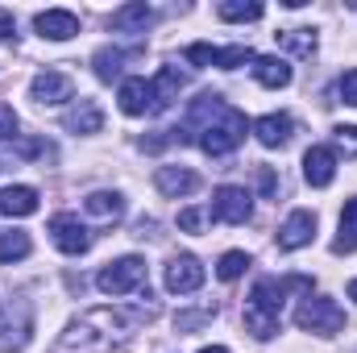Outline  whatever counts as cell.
<instances>
[{
  "label": "cell",
  "instance_id": "1",
  "mask_svg": "<svg viewBox=\"0 0 357 353\" xmlns=\"http://www.w3.org/2000/svg\"><path fill=\"white\" fill-rule=\"evenodd\" d=\"M142 316L150 320V316H154V308H146V312L96 308V312H88L84 320H75V324L63 333L59 350H63V353H108V350H112V341H116V337H125Z\"/></svg>",
  "mask_w": 357,
  "mask_h": 353
},
{
  "label": "cell",
  "instance_id": "2",
  "mask_svg": "<svg viewBox=\"0 0 357 353\" xmlns=\"http://www.w3.org/2000/svg\"><path fill=\"white\" fill-rule=\"evenodd\" d=\"M287 291L312 295V278L291 274V278H258V283H254V295H250V303H245V333H254L258 341H270V337L278 333V316H282Z\"/></svg>",
  "mask_w": 357,
  "mask_h": 353
},
{
  "label": "cell",
  "instance_id": "3",
  "mask_svg": "<svg viewBox=\"0 0 357 353\" xmlns=\"http://www.w3.org/2000/svg\"><path fill=\"white\" fill-rule=\"evenodd\" d=\"M245 129H250V121H245V112H237V108H220L204 129H199V150L204 154H212V158H220V154H233L241 142H245Z\"/></svg>",
  "mask_w": 357,
  "mask_h": 353
},
{
  "label": "cell",
  "instance_id": "4",
  "mask_svg": "<svg viewBox=\"0 0 357 353\" xmlns=\"http://www.w3.org/2000/svg\"><path fill=\"white\" fill-rule=\"evenodd\" d=\"M295 324L303 333H316V337H337L345 329V308L337 299H324V295H303V303L295 308Z\"/></svg>",
  "mask_w": 357,
  "mask_h": 353
},
{
  "label": "cell",
  "instance_id": "5",
  "mask_svg": "<svg viewBox=\"0 0 357 353\" xmlns=\"http://www.w3.org/2000/svg\"><path fill=\"white\" fill-rule=\"evenodd\" d=\"M142 283H146V262H142L137 254H125V258L108 262L96 274V287H100L104 295H129V291H137Z\"/></svg>",
  "mask_w": 357,
  "mask_h": 353
},
{
  "label": "cell",
  "instance_id": "6",
  "mask_svg": "<svg viewBox=\"0 0 357 353\" xmlns=\"http://www.w3.org/2000/svg\"><path fill=\"white\" fill-rule=\"evenodd\" d=\"M212 216L225 220V225H245V220L254 216V195H250L245 187L225 183V187H216V195H212Z\"/></svg>",
  "mask_w": 357,
  "mask_h": 353
},
{
  "label": "cell",
  "instance_id": "7",
  "mask_svg": "<svg viewBox=\"0 0 357 353\" xmlns=\"http://www.w3.org/2000/svg\"><path fill=\"white\" fill-rule=\"evenodd\" d=\"M50 237H54V246H59L63 254H71V258H79V254H88L91 250L88 225H84L79 216H71V212L50 216Z\"/></svg>",
  "mask_w": 357,
  "mask_h": 353
},
{
  "label": "cell",
  "instance_id": "8",
  "mask_svg": "<svg viewBox=\"0 0 357 353\" xmlns=\"http://www.w3.org/2000/svg\"><path fill=\"white\" fill-rule=\"evenodd\" d=\"M199 287H204V262H199L195 254H175V258L167 262V291L191 295V291H199Z\"/></svg>",
  "mask_w": 357,
  "mask_h": 353
},
{
  "label": "cell",
  "instance_id": "9",
  "mask_svg": "<svg viewBox=\"0 0 357 353\" xmlns=\"http://www.w3.org/2000/svg\"><path fill=\"white\" fill-rule=\"evenodd\" d=\"M29 96H33L38 104H63V100H71V96H75V84H71V75H67V71L46 67V71H38V75L29 80Z\"/></svg>",
  "mask_w": 357,
  "mask_h": 353
},
{
  "label": "cell",
  "instance_id": "10",
  "mask_svg": "<svg viewBox=\"0 0 357 353\" xmlns=\"http://www.w3.org/2000/svg\"><path fill=\"white\" fill-rule=\"evenodd\" d=\"M116 100H121V112L125 117H150V112H158V100H154V84L150 80H121V91H116Z\"/></svg>",
  "mask_w": 357,
  "mask_h": 353
},
{
  "label": "cell",
  "instance_id": "11",
  "mask_svg": "<svg viewBox=\"0 0 357 353\" xmlns=\"http://www.w3.org/2000/svg\"><path fill=\"white\" fill-rule=\"evenodd\" d=\"M312 237H316V212L295 208L278 229V250H303V246H312Z\"/></svg>",
  "mask_w": 357,
  "mask_h": 353
},
{
  "label": "cell",
  "instance_id": "12",
  "mask_svg": "<svg viewBox=\"0 0 357 353\" xmlns=\"http://www.w3.org/2000/svg\"><path fill=\"white\" fill-rule=\"evenodd\" d=\"M33 25H38V33L50 38V42H67V38L79 33V17H75L71 8H46V13L33 17Z\"/></svg>",
  "mask_w": 357,
  "mask_h": 353
},
{
  "label": "cell",
  "instance_id": "13",
  "mask_svg": "<svg viewBox=\"0 0 357 353\" xmlns=\"http://www.w3.org/2000/svg\"><path fill=\"white\" fill-rule=\"evenodd\" d=\"M303 179L312 187H328L337 179V150L333 146H312L303 154Z\"/></svg>",
  "mask_w": 357,
  "mask_h": 353
},
{
  "label": "cell",
  "instance_id": "14",
  "mask_svg": "<svg viewBox=\"0 0 357 353\" xmlns=\"http://www.w3.org/2000/svg\"><path fill=\"white\" fill-rule=\"evenodd\" d=\"M150 21H154V8H150L146 0H129V4L112 8L108 29H116V33H146V25H150Z\"/></svg>",
  "mask_w": 357,
  "mask_h": 353
},
{
  "label": "cell",
  "instance_id": "15",
  "mask_svg": "<svg viewBox=\"0 0 357 353\" xmlns=\"http://www.w3.org/2000/svg\"><path fill=\"white\" fill-rule=\"evenodd\" d=\"M250 129H254V137H258L266 150H278V146H287V142H291L295 121H291L287 112H266V117H258Z\"/></svg>",
  "mask_w": 357,
  "mask_h": 353
},
{
  "label": "cell",
  "instance_id": "16",
  "mask_svg": "<svg viewBox=\"0 0 357 353\" xmlns=\"http://www.w3.org/2000/svg\"><path fill=\"white\" fill-rule=\"evenodd\" d=\"M63 129L67 133H100L104 129V112L96 100H75L67 112H63Z\"/></svg>",
  "mask_w": 357,
  "mask_h": 353
},
{
  "label": "cell",
  "instance_id": "17",
  "mask_svg": "<svg viewBox=\"0 0 357 353\" xmlns=\"http://www.w3.org/2000/svg\"><path fill=\"white\" fill-rule=\"evenodd\" d=\"M291 63L287 59H278V54H258L254 59V80L262 84V88H270V91H278V88H287L291 84Z\"/></svg>",
  "mask_w": 357,
  "mask_h": 353
},
{
  "label": "cell",
  "instance_id": "18",
  "mask_svg": "<svg viewBox=\"0 0 357 353\" xmlns=\"http://www.w3.org/2000/svg\"><path fill=\"white\" fill-rule=\"evenodd\" d=\"M154 187H158L162 195L178 200V195H191V191L199 187V175H195V171H187V167H158Z\"/></svg>",
  "mask_w": 357,
  "mask_h": 353
},
{
  "label": "cell",
  "instance_id": "19",
  "mask_svg": "<svg viewBox=\"0 0 357 353\" xmlns=\"http://www.w3.org/2000/svg\"><path fill=\"white\" fill-rule=\"evenodd\" d=\"M0 212L4 216H33L38 212V191L25 187V183H13L0 191Z\"/></svg>",
  "mask_w": 357,
  "mask_h": 353
},
{
  "label": "cell",
  "instance_id": "20",
  "mask_svg": "<svg viewBox=\"0 0 357 353\" xmlns=\"http://www.w3.org/2000/svg\"><path fill=\"white\" fill-rule=\"evenodd\" d=\"M84 208H88V216H96V220H121L125 216V200L116 191H91L88 200H84Z\"/></svg>",
  "mask_w": 357,
  "mask_h": 353
},
{
  "label": "cell",
  "instance_id": "21",
  "mask_svg": "<svg viewBox=\"0 0 357 353\" xmlns=\"http://www.w3.org/2000/svg\"><path fill=\"white\" fill-rule=\"evenodd\" d=\"M91 67H96V80H100V84H112V80L121 75V67H125V50L100 46V50L91 54Z\"/></svg>",
  "mask_w": 357,
  "mask_h": 353
},
{
  "label": "cell",
  "instance_id": "22",
  "mask_svg": "<svg viewBox=\"0 0 357 353\" xmlns=\"http://www.w3.org/2000/svg\"><path fill=\"white\" fill-rule=\"evenodd\" d=\"M29 250H33L29 233H21V229H0V262H21V258H29Z\"/></svg>",
  "mask_w": 357,
  "mask_h": 353
},
{
  "label": "cell",
  "instance_id": "23",
  "mask_svg": "<svg viewBox=\"0 0 357 353\" xmlns=\"http://www.w3.org/2000/svg\"><path fill=\"white\" fill-rule=\"evenodd\" d=\"M258 54L250 50V46H212V63L208 67H220V71H237V67H245V63H254Z\"/></svg>",
  "mask_w": 357,
  "mask_h": 353
},
{
  "label": "cell",
  "instance_id": "24",
  "mask_svg": "<svg viewBox=\"0 0 357 353\" xmlns=\"http://www.w3.org/2000/svg\"><path fill=\"white\" fill-rule=\"evenodd\" d=\"M357 250V195L345 204L341 212V237L333 241V254H354Z\"/></svg>",
  "mask_w": 357,
  "mask_h": 353
},
{
  "label": "cell",
  "instance_id": "25",
  "mask_svg": "<svg viewBox=\"0 0 357 353\" xmlns=\"http://www.w3.org/2000/svg\"><path fill=\"white\" fill-rule=\"evenodd\" d=\"M150 84H154V100H158V112H162L171 100H178V91H183V75H178L175 67H162L158 80H150Z\"/></svg>",
  "mask_w": 357,
  "mask_h": 353
},
{
  "label": "cell",
  "instance_id": "26",
  "mask_svg": "<svg viewBox=\"0 0 357 353\" xmlns=\"http://www.w3.org/2000/svg\"><path fill=\"white\" fill-rule=\"evenodd\" d=\"M278 42H282L291 54H299V59L316 54V29H307V25H299V29H282V33H278Z\"/></svg>",
  "mask_w": 357,
  "mask_h": 353
},
{
  "label": "cell",
  "instance_id": "27",
  "mask_svg": "<svg viewBox=\"0 0 357 353\" xmlns=\"http://www.w3.org/2000/svg\"><path fill=\"white\" fill-rule=\"evenodd\" d=\"M216 13H220V21H258L266 8L258 0H225Z\"/></svg>",
  "mask_w": 357,
  "mask_h": 353
},
{
  "label": "cell",
  "instance_id": "28",
  "mask_svg": "<svg viewBox=\"0 0 357 353\" xmlns=\"http://www.w3.org/2000/svg\"><path fill=\"white\" fill-rule=\"evenodd\" d=\"M245 266H250V254H245V250H229V254L216 262V274H220L225 283H233V278L245 274Z\"/></svg>",
  "mask_w": 357,
  "mask_h": 353
},
{
  "label": "cell",
  "instance_id": "29",
  "mask_svg": "<svg viewBox=\"0 0 357 353\" xmlns=\"http://www.w3.org/2000/svg\"><path fill=\"white\" fill-rule=\"evenodd\" d=\"M212 316H216L212 303H208V308H195V312H175V329L178 333H195V329H204Z\"/></svg>",
  "mask_w": 357,
  "mask_h": 353
},
{
  "label": "cell",
  "instance_id": "30",
  "mask_svg": "<svg viewBox=\"0 0 357 353\" xmlns=\"http://www.w3.org/2000/svg\"><path fill=\"white\" fill-rule=\"evenodd\" d=\"M333 150L357 154V129L354 125H337V129H333Z\"/></svg>",
  "mask_w": 357,
  "mask_h": 353
},
{
  "label": "cell",
  "instance_id": "31",
  "mask_svg": "<svg viewBox=\"0 0 357 353\" xmlns=\"http://www.w3.org/2000/svg\"><path fill=\"white\" fill-rule=\"evenodd\" d=\"M337 91H341V104H349V108H357V67H354V71H345V75H341V84H337Z\"/></svg>",
  "mask_w": 357,
  "mask_h": 353
},
{
  "label": "cell",
  "instance_id": "32",
  "mask_svg": "<svg viewBox=\"0 0 357 353\" xmlns=\"http://www.w3.org/2000/svg\"><path fill=\"white\" fill-rule=\"evenodd\" d=\"M178 229H183V233H199V229H204V212H199V208H183V212H178Z\"/></svg>",
  "mask_w": 357,
  "mask_h": 353
},
{
  "label": "cell",
  "instance_id": "33",
  "mask_svg": "<svg viewBox=\"0 0 357 353\" xmlns=\"http://www.w3.org/2000/svg\"><path fill=\"white\" fill-rule=\"evenodd\" d=\"M187 63H195V67H208V63H212V46H204V42L187 46Z\"/></svg>",
  "mask_w": 357,
  "mask_h": 353
},
{
  "label": "cell",
  "instance_id": "34",
  "mask_svg": "<svg viewBox=\"0 0 357 353\" xmlns=\"http://www.w3.org/2000/svg\"><path fill=\"white\" fill-rule=\"evenodd\" d=\"M17 137V112L13 108H0V142Z\"/></svg>",
  "mask_w": 357,
  "mask_h": 353
},
{
  "label": "cell",
  "instance_id": "35",
  "mask_svg": "<svg viewBox=\"0 0 357 353\" xmlns=\"http://www.w3.org/2000/svg\"><path fill=\"white\" fill-rule=\"evenodd\" d=\"M8 333H13V320H8V316H4V308H0V350H4V353L21 345V341H17V337H8Z\"/></svg>",
  "mask_w": 357,
  "mask_h": 353
},
{
  "label": "cell",
  "instance_id": "36",
  "mask_svg": "<svg viewBox=\"0 0 357 353\" xmlns=\"http://www.w3.org/2000/svg\"><path fill=\"white\" fill-rule=\"evenodd\" d=\"M0 42H17V21L8 13H0Z\"/></svg>",
  "mask_w": 357,
  "mask_h": 353
},
{
  "label": "cell",
  "instance_id": "37",
  "mask_svg": "<svg viewBox=\"0 0 357 353\" xmlns=\"http://www.w3.org/2000/svg\"><path fill=\"white\" fill-rule=\"evenodd\" d=\"M258 183H262V191H274V171H270V167H258Z\"/></svg>",
  "mask_w": 357,
  "mask_h": 353
},
{
  "label": "cell",
  "instance_id": "38",
  "mask_svg": "<svg viewBox=\"0 0 357 353\" xmlns=\"http://www.w3.org/2000/svg\"><path fill=\"white\" fill-rule=\"evenodd\" d=\"M199 353H229L225 345H208V350H199Z\"/></svg>",
  "mask_w": 357,
  "mask_h": 353
},
{
  "label": "cell",
  "instance_id": "39",
  "mask_svg": "<svg viewBox=\"0 0 357 353\" xmlns=\"http://www.w3.org/2000/svg\"><path fill=\"white\" fill-rule=\"evenodd\" d=\"M349 299H357V278L349 283Z\"/></svg>",
  "mask_w": 357,
  "mask_h": 353
}]
</instances>
